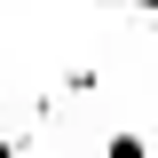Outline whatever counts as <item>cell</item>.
I'll list each match as a JSON object with an SVG mask.
<instances>
[{
  "label": "cell",
  "instance_id": "cell-1",
  "mask_svg": "<svg viewBox=\"0 0 158 158\" xmlns=\"http://www.w3.org/2000/svg\"><path fill=\"white\" fill-rule=\"evenodd\" d=\"M103 158H150V135H127V127H118V135L103 142Z\"/></svg>",
  "mask_w": 158,
  "mask_h": 158
},
{
  "label": "cell",
  "instance_id": "cell-2",
  "mask_svg": "<svg viewBox=\"0 0 158 158\" xmlns=\"http://www.w3.org/2000/svg\"><path fill=\"white\" fill-rule=\"evenodd\" d=\"M95 8H150V16H158V0H95Z\"/></svg>",
  "mask_w": 158,
  "mask_h": 158
},
{
  "label": "cell",
  "instance_id": "cell-3",
  "mask_svg": "<svg viewBox=\"0 0 158 158\" xmlns=\"http://www.w3.org/2000/svg\"><path fill=\"white\" fill-rule=\"evenodd\" d=\"M0 158H16V142H8V135H0Z\"/></svg>",
  "mask_w": 158,
  "mask_h": 158
},
{
  "label": "cell",
  "instance_id": "cell-4",
  "mask_svg": "<svg viewBox=\"0 0 158 158\" xmlns=\"http://www.w3.org/2000/svg\"><path fill=\"white\" fill-rule=\"evenodd\" d=\"M150 150H158V142H150Z\"/></svg>",
  "mask_w": 158,
  "mask_h": 158
}]
</instances>
